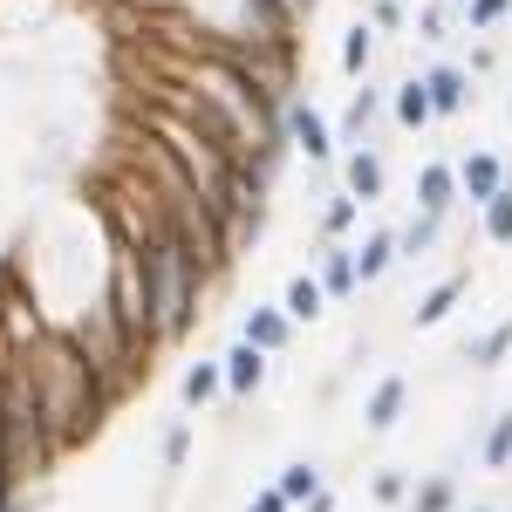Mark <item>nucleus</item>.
<instances>
[{"instance_id": "obj_33", "label": "nucleus", "mask_w": 512, "mask_h": 512, "mask_svg": "<svg viewBox=\"0 0 512 512\" xmlns=\"http://www.w3.org/2000/svg\"><path fill=\"white\" fill-rule=\"evenodd\" d=\"M246 512H294L287 499H280V485H260L253 499H246Z\"/></svg>"}, {"instance_id": "obj_4", "label": "nucleus", "mask_w": 512, "mask_h": 512, "mask_svg": "<svg viewBox=\"0 0 512 512\" xmlns=\"http://www.w3.org/2000/svg\"><path fill=\"white\" fill-rule=\"evenodd\" d=\"M103 301H110L117 328L137 342V355L151 349V287H144V260H137L130 226H117V239H110V280H103Z\"/></svg>"}, {"instance_id": "obj_19", "label": "nucleus", "mask_w": 512, "mask_h": 512, "mask_svg": "<svg viewBox=\"0 0 512 512\" xmlns=\"http://www.w3.org/2000/svg\"><path fill=\"white\" fill-rule=\"evenodd\" d=\"M403 512H458V478H451V472L410 478V499H403Z\"/></svg>"}, {"instance_id": "obj_8", "label": "nucleus", "mask_w": 512, "mask_h": 512, "mask_svg": "<svg viewBox=\"0 0 512 512\" xmlns=\"http://www.w3.org/2000/svg\"><path fill=\"white\" fill-rule=\"evenodd\" d=\"M342 164V192L362 198V205H383V192H390V171H383V158H376V144L362 137V144H349V158Z\"/></svg>"}, {"instance_id": "obj_31", "label": "nucleus", "mask_w": 512, "mask_h": 512, "mask_svg": "<svg viewBox=\"0 0 512 512\" xmlns=\"http://www.w3.org/2000/svg\"><path fill=\"white\" fill-rule=\"evenodd\" d=\"M158 458H164V472H185V458H192V424H171V431L158 437Z\"/></svg>"}, {"instance_id": "obj_23", "label": "nucleus", "mask_w": 512, "mask_h": 512, "mask_svg": "<svg viewBox=\"0 0 512 512\" xmlns=\"http://www.w3.org/2000/svg\"><path fill=\"white\" fill-rule=\"evenodd\" d=\"M280 499H287V506H301V499H315L321 485H328V472H321L315 458H294V465H280Z\"/></svg>"}, {"instance_id": "obj_27", "label": "nucleus", "mask_w": 512, "mask_h": 512, "mask_svg": "<svg viewBox=\"0 0 512 512\" xmlns=\"http://www.w3.org/2000/svg\"><path fill=\"white\" fill-rule=\"evenodd\" d=\"M355 219H362V198H349V192H328V205H321V239H342V233H355Z\"/></svg>"}, {"instance_id": "obj_36", "label": "nucleus", "mask_w": 512, "mask_h": 512, "mask_svg": "<svg viewBox=\"0 0 512 512\" xmlns=\"http://www.w3.org/2000/svg\"><path fill=\"white\" fill-rule=\"evenodd\" d=\"M506 123H512V96H506Z\"/></svg>"}, {"instance_id": "obj_15", "label": "nucleus", "mask_w": 512, "mask_h": 512, "mask_svg": "<svg viewBox=\"0 0 512 512\" xmlns=\"http://www.w3.org/2000/svg\"><path fill=\"white\" fill-rule=\"evenodd\" d=\"M451 205H458V171L437 158L417 171V212H437V219H451Z\"/></svg>"}, {"instance_id": "obj_35", "label": "nucleus", "mask_w": 512, "mask_h": 512, "mask_svg": "<svg viewBox=\"0 0 512 512\" xmlns=\"http://www.w3.org/2000/svg\"><path fill=\"white\" fill-rule=\"evenodd\" d=\"M274 7H287V14H294V21H301V28H308V14H315L321 0H274Z\"/></svg>"}, {"instance_id": "obj_34", "label": "nucleus", "mask_w": 512, "mask_h": 512, "mask_svg": "<svg viewBox=\"0 0 512 512\" xmlns=\"http://www.w3.org/2000/svg\"><path fill=\"white\" fill-rule=\"evenodd\" d=\"M294 512H335V492H328V485H321L315 499H301V506H294Z\"/></svg>"}, {"instance_id": "obj_6", "label": "nucleus", "mask_w": 512, "mask_h": 512, "mask_svg": "<svg viewBox=\"0 0 512 512\" xmlns=\"http://www.w3.org/2000/svg\"><path fill=\"white\" fill-rule=\"evenodd\" d=\"M417 76H424V89H431V117H437V123L465 117V110L478 103L472 69H465V62H431V69H417Z\"/></svg>"}, {"instance_id": "obj_24", "label": "nucleus", "mask_w": 512, "mask_h": 512, "mask_svg": "<svg viewBox=\"0 0 512 512\" xmlns=\"http://www.w3.org/2000/svg\"><path fill=\"white\" fill-rule=\"evenodd\" d=\"M478 226H485V239H492V246H512V178L485 198V205H478Z\"/></svg>"}, {"instance_id": "obj_26", "label": "nucleus", "mask_w": 512, "mask_h": 512, "mask_svg": "<svg viewBox=\"0 0 512 512\" xmlns=\"http://www.w3.org/2000/svg\"><path fill=\"white\" fill-rule=\"evenodd\" d=\"M417 14H410V28L417 41H451V0H410Z\"/></svg>"}, {"instance_id": "obj_32", "label": "nucleus", "mask_w": 512, "mask_h": 512, "mask_svg": "<svg viewBox=\"0 0 512 512\" xmlns=\"http://www.w3.org/2000/svg\"><path fill=\"white\" fill-rule=\"evenodd\" d=\"M369 492H376V506H403V499H410V472H403V465H383Z\"/></svg>"}, {"instance_id": "obj_25", "label": "nucleus", "mask_w": 512, "mask_h": 512, "mask_svg": "<svg viewBox=\"0 0 512 512\" xmlns=\"http://www.w3.org/2000/svg\"><path fill=\"white\" fill-rule=\"evenodd\" d=\"M478 465H485V472H512V410L492 417V431L478 444Z\"/></svg>"}, {"instance_id": "obj_17", "label": "nucleus", "mask_w": 512, "mask_h": 512, "mask_svg": "<svg viewBox=\"0 0 512 512\" xmlns=\"http://www.w3.org/2000/svg\"><path fill=\"white\" fill-rule=\"evenodd\" d=\"M465 294H472V274H451V280H437L431 294H424V301L410 308V321H417V328H437V321H451V308H458Z\"/></svg>"}, {"instance_id": "obj_38", "label": "nucleus", "mask_w": 512, "mask_h": 512, "mask_svg": "<svg viewBox=\"0 0 512 512\" xmlns=\"http://www.w3.org/2000/svg\"><path fill=\"white\" fill-rule=\"evenodd\" d=\"M451 7H465V0H451Z\"/></svg>"}, {"instance_id": "obj_21", "label": "nucleus", "mask_w": 512, "mask_h": 512, "mask_svg": "<svg viewBox=\"0 0 512 512\" xmlns=\"http://www.w3.org/2000/svg\"><path fill=\"white\" fill-rule=\"evenodd\" d=\"M212 396H226V376H219V362H192V369L178 376V403H185V410L198 417Z\"/></svg>"}, {"instance_id": "obj_9", "label": "nucleus", "mask_w": 512, "mask_h": 512, "mask_svg": "<svg viewBox=\"0 0 512 512\" xmlns=\"http://www.w3.org/2000/svg\"><path fill=\"white\" fill-rule=\"evenodd\" d=\"M315 280L328 301H355L362 287H355V246L349 239H321L315 246Z\"/></svg>"}, {"instance_id": "obj_22", "label": "nucleus", "mask_w": 512, "mask_h": 512, "mask_svg": "<svg viewBox=\"0 0 512 512\" xmlns=\"http://www.w3.org/2000/svg\"><path fill=\"white\" fill-rule=\"evenodd\" d=\"M437 239H444V219L437 212H417L410 226H396V260H424Z\"/></svg>"}, {"instance_id": "obj_5", "label": "nucleus", "mask_w": 512, "mask_h": 512, "mask_svg": "<svg viewBox=\"0 0 512 512\" xmlns=\"http://www.w3.org/2000/svg\"><path fill=\"white\" fill-rule=\"evenodd\" d=\"M280 137H287V151H301L308 164H335V158H342V144H335L328 117H321L308 96H287V103H280Z\"/></svg>"}, {"instance_id": "obj_39", "label": "nucleus", "mask_w": 512, "mask_h": 512, "mask_svg": "<svg viewBox=\"0 0 512 512\" xmlns=\"http://www.w3.org/2000/svg\"><path fill=\"white\" fill-rule=\"evenodd\" d=\"M403 7H410V0H403Z\"/></svg>"}, {"instance_id": "obj_2", "label": "nucleus", "mask_w": 512, "mask_h": 512, "mask_svg": "<svg viewBox=\"0 0 512 512\" xmlns=\"http://www.w3.org/2000/svg\"><path fill=\"white\" fill-rule=\"evenodd\" d=\"M130 239H137L144 287H151V349H171V342L192 335L198 301H205V287H212V267L164 226L151 205H144V226H130Z\"/></svg>"}, {"instance_id": "obj_3", "label": "nucleus", "mask_w": 512, "mask_h": 512, "mask_svg": "<svg viewBox=\"0 0 512 512\" xmlns=\"http://www.w3.org/2000/svg\"><path fill=\"white\" fill-rule=\"evenodd\" d=\"M55 458H62V451H55V437H48V424H41V410H35L28 369H21V355H7V362H0V472L35 492V478L48 472Z\"/></svg>"}, {"instance_id": "obj_28", "label": "nucleus", "mask_w": 512, "mask_h": 512, "mask_svg": "<svg viewBox=\"0 0 512 512\" xmlns=\"http://www.w3.org/2000/svg\"><path fill=\"white\" fill-rule=\"evenodd\" d=\"M465 355H472L478 369H499V362L512 355V321H499V328H485V335H478V342H472Z\"/></svg>"}, {"instance_id": "obj_7", "label": "nucleus", "mask_w": 512, "mask_h": 512, "mask_svg": "<svg viewBox=\"0 0 512 512\" xmlns=\"http://www.w3.org/2000/svg\"><path fill=\"white\" fill-rule=\"evenodd\" d=\"M267 369H274V355H267V349H253V342H233V349L219 355L226 396H239V403H253V396L267 390Z\"/></svg>"}, {"instance_id": "obj_14", "label": "nucleus", "mask_w": 512, "mask_h": 512, "mask_svg": "<svg viewBox=\"0 0 512 512\" xmlns=\"http://www.w3.org/2000/svg\"><path fill=\"white\" fill-rule=\"evenodd\" d=\"M383 103H390V89H383V82H355V96H349V110H342V144H362V137H369V123L383 117Z\"/></svg>"}, {"instance_id": "obj_29", "label": "nucleus", "mask_w": 512, "mask_h": 512, "mask_svg": "<svg viewBox=\"0 0 512 512\" xmlns=\"http://www.w3.org/2000/svg\"><path fill=\"white\" fill-rule=\"evenodd\" d=\"M458 14H465V28H472V35H492V28L512 14V0H465Z\"/></svg>"}, {"instance_id": "obj_20", "label": "nucleus", "mask_w": 512, "mask_h": 512, "mask_svg": "<svg viewBox=\"0 0 512 512\" xmlns=\"http://www.w3.org/2000/svg\"><path fill=\"white\" fill-rule=\"evenodd\" d=\"M280 308H287V321L301 328V321H321V315H328V294H321L315 274H294V280H287V294H280Z\"/></svg>"}, {"instance_id": "obj_16", "label": "nucleus", "mask_w": 512, "mask_h": 512, "mask_svg": "<svg viewBox=\"0 0 512 512\" xmlns=\"http://www.w3.org/2000/svg\"><path fill=\"white\" fill-rule=\"evenodd\" d=\"M390 267H396V226H376V233L355 246V287H376Z\"/></svg>"}, {"instance_id": "obj_30", "label": "nucleus", "mask_w": 512, "mask_h": 512, "mask_svg": "<svg viewBox=\"0 0 512 512\" xmlns=\"http://www.w3.org/2000/svg\"><path fill=\"white\" fill-rule=\"evenodd\" d=\"M362 21H369L376 35H403V28H410V7H403V0H369Z\"/></svg>"}, {"instance_id": "obj_10", "label": "nucleus", "mask_w": 512, "mask_h": 512, "mask_svg": "<svg viewBox=\"0 0 512 512\" xmlns=\"http://www.w3.org/2000/svg\"><path fill=\"white\" fill-rule=\"evenodd\" d=\"M239 342H253V349L280 355L287 342H294V321H287V308H280V301H253V308L239 315Z\"/></svg>"}, {"instance_id": "obj_18", "label": "nucleus", "mask_w": 512, "mask_h": 512, "mask_svg": "<svg viewBox=\"0 0 512 512\" xmlns=\"http://www.w3.org/2000/svg\"><path fill=\"white\" fill-rule=\"evenodd\" d=\"M376 28H369V21H349V28H342V76L349 82H362L369 76V69H376Z\"/></svg>"}, {"instance_id": "obj_13", "label": "nucleus", "mask_w": 512, "mask_h": 512, "mask_svg": "<svg viewBox=\"0 0 512 512\" xmlns=\"http://www.w3.org/2000/svg\"><path fill=\"white\" fill-rule=\"evenodd\" d=\"M383 110H390L396 117V130H410V137H417V130H431V89H424V76H403L390 89V103H383Z\"/></svg>"}, {"instance_id": "obj_37", "label": "nucleus", "mask_w": 512, "mask_h": 512, "mask_svg": "<svg viewBox=\"0 0 512 512\" xmlns=\"http://www.w3.org/2000/svg\"><path fill=\"white\" fill-rule=\"evenodd\" d=\"M472 512H492V506H472Z\"/></svg>"}, {"instance_id": "obj_1", "label": "nucleus", "mask_w": 512, "mask_h": 512, "mask_svg": "<svg viewBox=\"0 0 512 512\" xmlns=\"http://www.w3.org/2000/svg\"><path fill=\"white\" fill-rule=\"evenodd\" d=\"M7 355H21L28 390H35V410H41V424H48V437H55V451H76L82 437L103 424L110 383L82 362L76 342H69L62 328H41L28 349H7Z\"/></svg>"}, {"instance_id": "obj_11", "label": "nucleus", "mask_w": 512, "mask_h": 512, "mask_svg": "<svg viewBox=\"0 0 512 512\" xmlns=\"http://www.w3.org/2000/svg\"><path fill=\"white\" fill-rule=\"evenodd\" d=\"M403 410H410V376H383V383L369 390V403H362V431L390 437L396 424H403Z\"/></svg>"}, {"instance_id": "obj_12", "label": "nucleus", "mask_w": 512, "mask_h": 512, "mask_svg": "<svg viewBox=\"0 0 512 512\" xmlns=\"http://www.w3.org/2000/svg\"><path fill=\"white\" fill-rule=\"evenodd\" d=\"M451 171H458V198H465L472 212L506 185V158H499V151H472V158H458Z\"/></svg>"}]
</instances>
